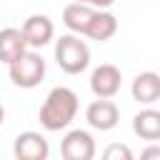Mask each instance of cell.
<instances>
[{
    "label": "cell",
    "mask_w": 160,
    "mask_h": 160,
    "mask_svg": "<svg viewBox=\"0 0 160 160\" xmlns=\"http://www.w3.org/2000/svg\"><path fill=\"white\" fill-rule=\"evenodd\" d=\"M78 108H80L78 95H75L70 88L58 85V88H52V90L48 92V98H45V102H42V108H40V115H38V118H40V125H42L45 130H50V132L65 130V128L75 120Z\"/></svg>",
    "instance_id": "6da1fadb"
},
{
    "label": "cell",
    "mask_w": 160,
    "mask_h": 160,
    "mask_svg": "<svg viewBox=\"0 0 160 160\" xmlns=\"http://www.w3.org/2000/svg\"><path fill=\"white\" fill-rule=\"evenodd\" d=\"M55 62L60 65L62 72L80 75L90 65V48H88V42L80 40L78 32L60 35V40L55 42Z\"/></svg>",
    "instance_id": "7a4b0ae2"
},
{
    "label": "cell",
    "mask_w": 160,
    "mask_h": 160,
    "mask_svg": "<svg viewBox=\"0 0 160 160\" xmlns=\"http://www.w3.org/2000/svg\"><path fill=\"white\" fill-rule=\"evenodd\" d=\"M8 75H10V80H12L18 88H25V90L38 88V85L42 82V78H45V60H42L38 52L28 50V52H22L15 62L8 65Z\"/></svg>",
    "instance_id": "3957f363"
},
{
    "label": "cell",
    "mask_w": 160,
    "mask_h": 160,
    "mask_svg": "<svg viewBox=\"0 0 160 160\" xmlns=\"http://www.w3.org/2000/svg\"><path fill=\"white\" fill-rule=\"evenodd\" d=\"M120 85H122V72L110 62L98 65L90 75V90L95 98H115L120 92Z\"/></svg>",
    "instance_id": "277c9868"
},
{
    "label": "cell",
    "mask_w": 160,
    "mask_h": 160,
    "mask_svg": "<svg viewBox=\"0 0 160 160\" xmlns=\"http://www.w3.org/2000/svg\"><path fill=\"white\" fill-rule=\"evenodd\" d=\"M85 120H88L90 128L105 132V130H112V128L118 125V120H120V110H118V105H115L110 98H98V100H92V102L88 105V110H85Z\"/></svg>",
    "instance_id": "5b68a950"
},
{
    "label": "cell",
    "mask_w": 160,
    "mask_h": 160,
    "mask_svg": "<svg viewBox=\"0 0 160 160\" xmlns=\"http://www.w3.org/2000/svg\"><path fill=\"white\" fill-rule=\"evenodd\" d=\"M12 155H15L18 160H48L50 145H48V140H45L40 132L25 130V132H20V135L15 138V142H12Z\"/></svg>",
    "instance_id": "8992f818"
},
{
    "label": "cell",
    "mask_w": 160,
    "mask_h": 160,
    "mask_svg": "<svg viewBox=\"0 0 160 160\" xmlns=\"http://www.w3.org/2000/svg\"><path fill=\"white\" fill-rule=\"evenodd\" d=\"M60 155L65 160H92L95 140L88 130H70L60 142Z\"/></svg>",
    "instance_id": "52a82bcc"
},
{
    "label": "cell",
    "mask_w": 160,
    "mask_h": 160,
    "mask_svg": "<svg viewBox=\"0 0 160 160\" xmlns=\"http://www.w3.org/2000/svg\"><path fill=\"white\" fill-rule=\"evenodd\" d=\"M22 35L30 48H45L55 35V25L48 15H30L22 22Z\"/></svg>",
    "instance_id": "ba28073f"
},
{
    "label": "cell",
    "mask_w": 160,
    "mask_h": 160,
    "mask_svg": "<svg viewBox=\"0 0 160 160\" xmlns=\"http://www.w3.org/2000/svg\"><path fill=\"white\" fill-rule=\"evenodd\" d=\"M95 10H98V8L88 5V2H75V0H72V2L65 5V10H62V25H65L70 32L85 35L88 28H90V20H92V15H95Z\"/></svg>",
    "instance_id": "9c48e42d"
},
{
    "label": "cell",
    "mask_w": 160,
    "mask_h": 160,
    "mask_svg": "<svg viewBox=\"0 0 160 160\" xmlns=\"http://www.w3.org/2000/svg\"><path fill=\"white\" fill-rule=\"evenodd\" d=\"M130 92H132V100L142 102V105H152L160 100V75L152 72V70H145L140 72L132 85H130Z\"/></svg>",
    "instance_id": "30bf717a"
},
{
    "label": "cell",
    "mask_w": 160,
    "mask_h": 160,
    "mask_svg": "<svg viewBox=\"0 0 160 160\" xmlns=\"http://www.w3.org/2000/svg\"><path fill=\"white\" fill-rule=\"evenodd\" d=\"M28 40H25V35H22V28L18 30V28H5V30H0V62H5V65H10V62H15L22 52H28Z\"/></svg>",
    "instance_id": "8fae6325"
},
{
    "label": "cell",
    "mask_w": 160,
    "mask_h": 160,
    "mask_svg": "<svg viewBox=\"0 0 160 160\" xmlns=\"http://www.w3.org/2000/svg\"><path fill=\"white\" fill-rule=\"evenodd\" d=\"M132 132L142 140L158 142L160 140V110H152V108L140 110L132 118Z\"/></svg>",
    "instance_id": "7c38bea8"
},
{
    "label": "cell",
    "mask_w": 160,
    "mask_h": 160,
    "mask_svg": "<svg viewBox=\"0 0 160 160\" xmlns=\"http://www.w3.org/2000/svg\"><path fill=\"white\" fill-rule=\"evenodd\" d=\"M118 32V18L108 10H95L92 20H90V28H88V38L90 40H98V42H105L110 40L112 35Z\"/></svg>",
    "instance_id": "4fadbf2b"
},
{
    "label": "cell",
    "mask_w": 160,
    "mask_h": 160,
    "mask_svg": "<svg viewBox=\"0 0 160 160\" xmlns=\"http://www.w3.org/2000/svg\"><path fill=\"white\" fill-rule=\"evenodd\" d=\"M102 158L105 160H132V150L128 145H120V142H112L102 150Z\"/></svg>",
    "instance_id": "5bb4252c"
},
{
    "label": "cell",
    "mask_w": 160,
    "mask_h": 160,
    "mask_svg": "<svg viewBox=\"0 0 160 160\" xmlns=\"http://www.w3.org/2000/svg\"><path fill=\"white\" fill-rule=\"evenodd\" d=\"M140 158H142V160H160V145H150V148H145V150L140 152Z\"/></svg>",
    "instance_id": "9a60e30c"
},
{
    "label": "cell",
    "mask_w": 160,
    "mask_h": 160,
    "mask_svg": "<svg viewBox=\"0 0 160 160\" xmlns=\"http://www.w3.org/2000/svg\"><path fill=\"white\" fill-rule=\"evenodd\" d=\"M75 2H88V5H92V8H98V10H108L115 0H75Z\"/></svg>",
    "instance_id": "2e32d148"
},
{
    "label": "cell",
    "mask_w": 160,
    "mask_h": 160,
    "mask_svg": "<svg viewBox=\"0 0 160 160\" xmlns=\"http://www.w3.org/2000/svg\"><path fill=\"white\" fill-rule=\"evenodd\" d=\"M2 120H5V108H2V102H0V125H2Z\"/></svg>",
    "instance_id": "e0dca14e"
}]
</instances>
